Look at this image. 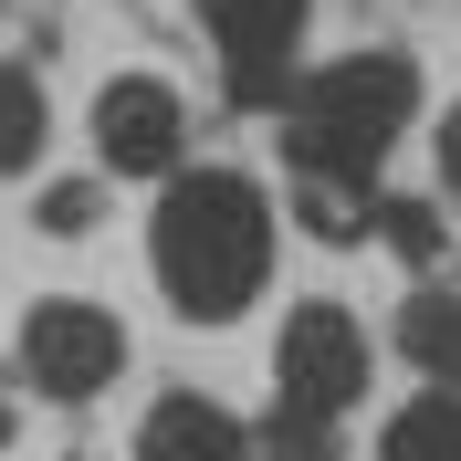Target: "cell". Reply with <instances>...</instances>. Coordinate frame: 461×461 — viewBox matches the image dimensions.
<instances>
[{
  "label": "cell",
  "instance_id": "cell-1",
  "mask_svg": "<svg viewBox=\"0 0 461 461\" xmlns=\"http://www.w3.org/2000/svg\"><path fill=\"white\" fill-rule=\"evenodd\" d=\"M147 262L189 325H230L273 273V200L241 168H189L168 178V200L147 221Z\"/></svg>",
  "mask_w": 461,
  "mask_h": 461
},
{
  "label": "cell",
  "instance_id": "cell-2",
  "mask_svg": "<svg viewBox=\"0 0 461 461\" xmlns=\"http://www.w3.org/2000/svg\"><path fill=\"white\" fill-rule=\"evenodd\" d=\"M409 115H420V63L409 53H346L325 74H304L294 85V178L367 200L377 158L409 137Z\"/></svg>",
  "mask_w": 461,
  "mask_h": 461
},
{
  "label": "cell",
  "instance_id": "cell-3",
  "mask_svg": "<svg viewBox=\"0 0 461 461\" xmlns=\"http://www.w3.org/2000/svg\"><path fill=\"white\" fill-rule=\"evenodd\" d=\"M115 367H126V325H115L105 304L53 294V304L22 315V377L42 399H95V388H115Z\"/></svg>",
  "mask_w": 461,
  "mask_h": 461
},
{
  "label": "cell",
  "instance_id": "cell-4",
  "mask_svg": "<svg viewBox=\"0 0 461 461\" xmlns=\"http://www.w3.org/2000/svg\"><path fill=\"white\" fill-rule=\"evenodd\" d=\"M367 399V336L346 304H294L284 315V409L304 420H336V409Z\"/></svg>",
  "mask_w": 461,
  "mask_h": 461
},
{
  "label": "cell",
  "instance_id": "cell-5",
  "mask_svg": "<svg viewBox=\"0 0 461 461\" xmlns=\"http://www.w3.org/2000/svg\"><path fill=\"white\" fill-rule=\"evenodd\" d=\"M178 147H189V105H178V85H158V74H115V85L95 95V158H105L115 178H178Z\"/></svg>",
  "mask_w": 461,
  "mask_h": 461
},
{
  "label": "cell",
  "instance_id": "cell-6",
  "mask_svg": "<svg viewBox=\"0 0 461 461\" xmlns=\"http://www.w3.org/2000/svg\"><path fill=\"white\" fill-rule=\"evenodd\" d=\"M304 11L315 0H200L210 42H221V74H230V105H273L294 74V42H304Z\"/></svg>",
  "mask_w": 461,
  "mask_h": 461
},
{
  "label": "cell",
  "instance_id": "cell-7",
  "mask_svg": "<svg viewBox=\"0 0 461 461\" xmlns=\"http://www.w3.org/2000/svg\"><path fill=\"white\" fill-rule=\"evenodd\" d=\"M137 461H252V440H241V420L210 399H158L147 409V430H137Z\"/></svg>",
  "mask_w": 461,
  "mask_h": 461
},
{
  "label": "cell",
  "instance_id": "cell-8",
  "mask_svg": "<svg viewBox=\"0 0 461 461\" xmlns=\"http://www.w3.org/2000/svg\"><path fill=\"white\" fill-rule=\"evenodd\" d=\"M399 346H409V357L440 377V388H461V294H409Z\"/></svg>",
  "mask_w": 461,
  "mask_h": 461
},
{
  "label": "cell",
  "instance_id": "cell-9",
  "mask_svg": "<svg viewBox=\"0 0 461 461\" xmlns=\"http://www.w3.org/2000/svg\"><path fill=\"white\" fill-rule=\"evenodd\" d=\"M42 137H53V105H42V85H32L22 63H0V178H22L32 158H42Z\"/></svg>",
  "mask_w": 461,
  "mask_h": 461
},
{
  "label": "cell",
  "instance_id": "cell-10",
  "mask_svg": "<svg viewBox=\"0 0 461 461\" xmlns=\"http://www.w3.org/2000/svg\"><path fill=\"white\" fill-rule=\"evenodd\" d=\"M388 461H461V388H430L388 420Z\"/></svg>",
  "mask_w": 461,
  "mask_h": 461
},
{
  "label": "cell",
  "instance_id": "cell-11",
  "mask_svg": "<svg viewBox=\"0 0 461 461\" xmlns=\"http://www.w3.org/2000/svg\"><path fill=\"white\" fill-rule=\"evenodd\" d=\"M294 210H304L315 241H357V230H367V200H357V189H325V178H294Z\"/></svg>",
  "mask_w": 461,
  "mask_h": 461
},
{
  "label": "cell",
  "instance_id": "cell-12",
  "mask_svg": "<svg viewBox=\"0 0 461 461\" xmlns=\"http://www.w3.org/2000/svg\"><path fill=\"white\" fill-rule=\"evenodd\" d=\"M262 451L273 461H336V430L304 420V409H273V420H262Z\"/></svg>",
  "mask_w": 461,
  "mask_h": 461
},
{
  "label": "cell",
  "instance_id": "cell-13",
  "mask_svg": "<svg viewBox=\"0 0 461 461\" xmlns=\"http://www.w3.org/2000/svg\"><path fill=\"white\" fill-rule=\"evenodd\" d=\"M42 230H53V241L95 230V178H63V189H42Z\"/></svg>",
  "mask_w": 461,
  "mask_h": 461
},
{
  "label": "cell",
  "instance_id": "cell-14",
  "mask_svg": "<svg viewBox=\"0 0 461 461\" xmlns=\"http://www.w3.org/2000/svg\"><path fill=\"white\" fill-rule=\"evenodd\" d=\"M377 221H388V241H399L409 262H430V252H440V221H430V210H420V200H388V210H377Z\"/></svg>",
  "mask_w": 461,
  "mask_h": 461
},
{
  "label": "cell",
  "instance_id": "cell-15",
  "mask_svg": "<svg viewBox=\"0 0 461 461\" xmlns=\"http://www.w3.org/2000/svg\"><path fill=\"white\" fill-rule=\"evenodd\" d=\"M440 178H451V189H461V105L440 115Z\"/></svg>",
  "mask_w": 461,
  "mask_h": 461
},
{
  "label": "cell",
  "instance_id": "cell-16",
  "mask_svg": "<svg viewBox=\"0 0 461 461\" xmlns=\"http://www.w3.org/2000/svg\"><path fill=\"white\" fill-rule=\"evenodd\" d=\"M0 451H11V399H0Z\"/></svg>",
  "mask_w": 461,
  "mask_h": 461
}]
</instances>
